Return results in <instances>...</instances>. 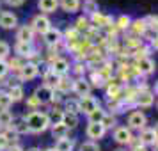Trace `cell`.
<instances>
[{"instance_id": "cell-1", "label": "cell", "mask_w": 158, "mask_h": 151, "mask_svg": "<svg viewBox=\"0 0 158 151\" xmlns=\"http://www.w3.org/2000/svg\"><path fill=\"white\" fill-rule=\"evenodd\" d=\"M25 117V123L29 126L30 133H43L50 128V119H48V114L46 112H41V110H32L29 112Z\"/></svg>"}, {"instance_id": "cell-2", "label": "cell", "mask_w": 158, "mask_h": 151, "mask_svg": "<svg viewBox=\"0 0 158 151\" xmlns=\"http://www.w3.org/2000/svg\"><path fill=\"white\" fill-rule=\"evenodd\" d=\"M148 126V115L144 114L142 110H133L131 114L128 115V128L133 132H140Z\"/></svg>"}, {"instance_id": "cell-3", "label": "cell", "mask_w": 158, "mask_h": 151, "mask_svg": "<svg viewBox=\"0 0 158 151\" xmlns=\"http://www.w3.org/2000/svg\"><path fill=\"white\" fill-rule=\"evenodd\" d=\"M135 137H133V132L128 128V126H115L114 128V141L119 146H130L131 141H133Z\"/></svg>"}, {"instance_id": "cell-4", "label": "cell", "mask_w": 158, "mask_h": 151, "mask_svg": "<svg viewBox=\"0 0 158 151\" xmlns=\"http://www.w3.org/2000/svg\"><path fill=\"white\" fill-rule=\"evenodd\" d=\"M139 142L142 144V146H151V148H155L156 151V126L153 128V126H146L144 130L139 132Z\"/></svg>"}, {"instance_id": "cell-5", "label": "cell", "mask_w": 158, "mask_h": 151, "mask_svg": "<svg viewBox=\"0 0 158 151\" xmlns=\"http://www.w3.org/2000/svg\"><path fill=\"white\" fill-rule=\"evenodd\" d=\"M69 68H71V62L64 57H57L53 59L50 62V69L52 73H55L57 77H66V75H69Z\"/></svg>"}, {"instance_id": "cell-6", "label": "cell", "mask_w": 158, "mask_h": 151, "mask_svg": "<svg viewBox=\"0 0 158 151\" xmlns=\"http://www.w3.org/2000/svg\"><path fill=\"white\" fill-rule=\"evenodd\" d=\"M155 105V93H151L148 89H142L139 91L135 96V101H133V107L139 108H149Z\"/></svg>"}, {"instance_id": "cell-7", "label": "cell", "mask_w": 158, "mask_h": 151, "mask_svg": "<svg viewBox=\"0 0 158 151\" xmlns=\"http://www.w3.org/2000/svg\"><path fill=\"white\" fill-rule=\"evenodd\" d=\"M15 53H16V57L23 59V61L25 59L27 61H32L37 55V52H36V48H34L32 43H18V41L15 44Z\"/></svg>"}, {"instance_id": "cell-8", "label": "cell", "mask_w": 158, "mask_h": 151, "mask_svg": "<svg viewBox=\"0 0 158 151\" xmlns=\"http://www.w3.org/2000/svg\"><path fill=\"white\" fill-rule=\"evenodd\" d=\"M91 84L85 77L82 78H73V84H71V93H75L78 98H84V96H89L91 94Z\"/></svg>"}, {"instance_id": "cell-9", "label": "cell", "mask_w": 158, "mask_h": 151, "mask_svg": "<svg viewBox=\"0 0 158 151\" xmlns=\"http://www.w3.org/2000/svg\"><path fill=\"white\" fill-rule=\"evenodd\" d=\"M37 75H39V66L27 61L23 64V68L20 69V73H18V78L22 80V82H30V80L37 78Z\"/></svg>"}, {"instance_id": "cell-10", "label": "cell", "mask_w": 158, "mask_h": 151, "mask_svg": "<svg viewBox=\"0 0 158 151\" xmlns=\"http://www.w3.org/2000/svg\"><path fill=\"white\" fill-rule=\"evenodd\" d=\"M123 84L117 78H110L107 80L105 84V89H107V96L108 101H115V100H121V94H123Z\"/></svg>"}, {"instance_id": "cell-11", "label": "cell", "mask_w": 158, "mask_h": 151, "mask_svg": "<svg viewBox=\"0 0 158 151\" xmlns=\"http://www.w3.org/2000/svg\"><path fill=\"white\" fill-rule=\"evenodd\" d=\"M133 68L139 75H151L155 71V62L149 57H135L133 59Z\"/></svg>"}, {"instance_id": "cell-12", "label": "cell", "mask_w": 158, "mask_h": 151, "mask_svg": "<svg viewBox=\"0 0 158 151\" xmlns=\"http://www.w3.org/2000/svg\"><path fill=\"white\" fill-rule=\"evenodd\" d=\"M107 133V130L103 128L101 123H87V128H85V135L91 142H98L100 139H103Z\"/></svg>"}, {"instance_id": "cell-13", "label": "cell", "mask_w": 158, "mask_h": 151, "mask_svg": "<svg viewBox=\"0 0 158 151\" xmlns=\"http://www.w3.org/2000/svg\"><path fill=\"white\" fill-rule=\"evenodd\" d=\"M100 107V100L98 98H94V96H84V98H78V110L80 114H85L89 115L91 112H93L94 108Z\"/></svg>"}, {"instance_id": "cell-14", "label": "cell", "mask_w": 158, "mask_h": 151, "mask_svg": "<svg viewBox=\"0 0 158 151\" xmlns=\"http://www.w3.org/2000/svg\"><path fill=\"white\" fill-rule=\"evenodd\" d=\"M43 39L50 48H55V46H59V44L62 43V30L59 29V27H50L43 34Z\"/></svg>"}, {"instance_id": "cell-15", "label": "cell", "mask_w": 158, "mask_h": 151, "mask_svg": "<svg viewBox=\"0 0 158 151\" xmlns=\"http://www.w3.org/2000/svg\"><path fill=\"white\" fill-rule=\"evenodd\" d=\"M32 96L39 101V105H46V103H52L53 89H52V87H48V86H44V84H41V86H37L36 89H34Z\"/></svg>"}, {"instance_id": "cell-16", "label": "cell", "mask_w": 158, "mask_h": 151, "mask_svg": "<svg viewBox=\"0 0 158 151\" xmlns=\"http://www.w3.org/2000/svg\"><path fill=\"white\" fill-rule=\"evenodd\" d=\"M30 27H32V30L37 32V34H44V32L52 27V22H50V18H48L46 15H37V16L32 18Z\"/></svg>"}, {"instance_id": "cell-17", "label": "cell", "mask_w": 158, "mask_h": 151, "mask_svg": "<svg viewBox=\"0 0 158 151\" xmlns=\"http://www.w3.org/2000/svg\"><path fill=\"white\" fill-rule=\"evenodd\" d=\"M0 27L6 30L18 29V16L11 11H2L0 13Z\"/></svg>"}, {"instance_id": "cell-18", "label": "cell", "mask_w": 158, "mask_h": 151, "mask_svg": "<svg viewBox=\"0 0 158 151\" xmlns=\"http://www.w3.org/2000/svg\"><path fill=\"white\" fill-rule=\"evenodd\" d=\"M34 36H36V32L32 30L30 25H20L18 30H16V39H18V43H34Z\"/></svg>"}, {"instance_id": "cell-19", "label": "cell", "mask_w": 158, "mask_h": 151, "mask_svg": "<svg viewBox=\"0 0 158 151\" xmlns=\"http://www.w3.org/2000/svg\"><path fill=\"white\" fill-rule=\"evenodd\" d=\"M130 32H131V36L135 37H144L146 34H148V27H146V23H144V20H140V18H137V20H131V23H130Z\"/></svg>"}, {"instance_id": "cell-20", "label": "cell", "mask_w": 158, "mask_h": 151, "mask_svg": "<svg viewBox=\"0 0 158 151\" xmlns=\"http://www.w3.org/2000/svg\"><path fill=\"white\" fill-rule=\"evenodd\" d=\"M6 93L9 94V98L13 100V103L22 101L23 98H25V91H23L22 84H9L7 89H6Z\"/></svg>"}, {"instance_id": "cell-21", "label": "cell", "mask_w": 158, "mask_h": 151, "mask_svg": "<svg viewBox=\"0 0 158 151\" xmlns=\"http://www.w3.org/2000/svg\"><path fill=\"white\" fill-rule=\"evenodd\" d=\"M80 6H82V0H59V7L62 9L68 15H75L80 11Z\"/></svg>"}, {"instance_id": "cell-22", "label": "cell", "mask_w": 158, "mask_h": 151, "mask_svg": "<svg viewBox=\"0 0 158 151\" xmlns=\"http://www.w3.org/2000/svg\"><path fill=\"white\" fill-rule=\"evenodd\" d=\"M11 130H15L18 135H25V133H30L29 132V126H27V123H25V117L20 115V117H13V121H11Z\"/></svg>"}, {"instance_id": "cell-23", "label": "cell", "mask_w": 158, "mask_h": 151, "mask_svg": "<svg viewBox=\"0 0 158 151\" xmlns=\"http://www.w3.org/2000/svg\"><path fill=\"white\" fill-rule=\"evenodd\" d=\"M37 7L43 15H52L59 9V0H37Z\"/></svg>"}, {"instance_id": "cell-24", "label": "cell", "mask_w": 158, "mask_h": 151, "mask_svg": "<svg viewBox=\"0 0 158 151\" xmlns=\"http://www.w3.org/2000/svg\"><path fill=\"white\" fill-rule=\"evenodd\" d=\"M89 84H91V87H98V89H101V87H105V84H107V78L101 75L98 69H93L91 71V75H89Z\"/></svg>"}, {"instance_id": "cell-25", "label": "cell", "mask_w": 158, "mask_h": 151, "mask_svg": "<svg viewBox=\"0 0 158 151\" xmlns=\"http://www.w3.org/2000/svg\"><path fill=\"white\" fill-rule=\"evenodd\" d=\"M62 124H64L68 130H73V128H77L80 124V117L78 114H71V112H64L62 114Z\"/></svg>"}, {"instance_id": "cell-26", "label": "cell", "mask_w": 158, "mask_h": 151, "mask_svg": "<svg viewBox=\"0 0 158 151\" xmlns=\"http://www.w3.org/2000/svg\"><path fill=\"white\" fill-rule=\"evenodd\" d=\"M71 84H73V78H69L68 75H66V77H60L53 91H57V93H60V94H68L71 91Z\"/></svg>"}, {"instance_id": "cell-27", "label": "cell", "mask_w": 158, "mask_h": 151, "mask_svg": "<svg viewBox=\"0 0 158 151\" xmlns=\"http://www.w3.org/2000/svg\"><path fill=\"white\" fill-rule=\"evenodd\" d=\"M75 148V139H69V137H64V139H59L55 142V151H73Z\"/></svg>"}, {"instance_id": "cell-28", "label": "cell", "mask_w": 158, "mask_h": 151, "mask_svg": "<svg viewBox=\"0 0 158 151\" xmlns=\"http://www.w3.org/2000/svg\"><path fill=\"white\" fill-rule=\"evenodd\" d=\"M91 27H93V25H91V22H89L87 16H80L78 20H77V23H75V29H77V32H78L80 36H82V34L85 36Z\"/></svg>"}, {"instance_id": "cell-29", "label": "cell", "mask_w": 158, "mask_h": 151, "mask_svg": "<svg viewBox=\"0 0 158 151\" xmlns=\"http://www.w3.org/2000/svg\"><path fill=\"white\" fill-rule=\"evenodd\" d=\"M50 130H52V137L53 139H64V137H68V133H69V130L66 128L62 123H59V124H52L50 126Z\"/></svg>"}, {"instance_id": "cell-30", "label": "cell", "mask_w": 158, "mask_h": 151, "mask_svg": "<svg viewBox=\"0 0 158 151\" xmlns=\"http://www.w3.org/2000/svg\"><path fill=\"white\" fill-rule=\"evenodd\" d=\"M80 9L84 11V16H87V18H91L94 13H98V11H100L98 4H96L94 0H85V2H84V6H80Z\"/></svg>"}, {"instance_id": "cell-31", "label": "cell", "mask_w": 158, "mask_h": 151, "mask_svg": "<svg viewBox=\"0 0 158 151\" xmlns=\"http://www.w3.org/2000/svg\"><path fill=\"white\" fill-rule=\"evenodd\" d=\"M105 114H107V110L100 105L98 108H94L93 112L87 115V123H101V119L105 117Z\"/></svg>"}, {"instance_id": "cell-32", "label": "cell", "mask_w": 158, "mask_h": 151, "mask_svg": "<svg viewBox=\"0 0 158 151\" xmlns=\"http://www.w3.org/2000/svg\"><path fill=\"white\" fill-rule=\"evenodd\" d=\"M13 112L11 110H0V130H6L11 126V121H13Z\"/></svg>"}, {"instance_id": "cell-33", "label": "cell", "mask_w": 158, "mask_h": 151, "mask_svg": "<svg viewBox=\"0 0 158 151\" xmlns=\"http://www.w3.org/2000/svg\"><path fill=\"white\" fill-rule=\"evenodd\" d=\"M59 78H60V77H57L55 73H52L50 69H46V71L43 73V82H44V86L52 87V89H55V86H57Z\"/></svg>"}, {"instance_id": "cell-34", "label": "cell", "mask_w": 158, "mask_h": 151, "mask_svg": "<svg viewBox=\"0 0 158 151\" xmlns=\"http://www.w3.org/2000/svg\"><path fill=\"white\" fill-rule=\"evenodd\" d=\"M0 133H2V137L6 139V142H7L9 146H13V144H18V141H20V139H18L20 135L16 133L15 130H11V128H6V130H2Z\"/></svg>"}, {"instance_id": "cell-35", "label": "cell", "mask_w": 158, "mask_h": 151, "mask_svg": "<svg viewBox=\"0 0 158 151\" xmlns=\"http://www.w3.org/2000/svg\"><path fill=\"white\" fill-rule=\"evenodd\" d=\"M69 71H73L77 77L75 78H82V77H85V71H87V66L84 61H78V62H75V64H71V68H69Z\"/></svg>"}, {"instance_id": "cell-36", "label": "cell", "mask_w": 158, "mask_h": 151, "mask_svg": "<svg viewBox=\"0 0 158 151\" xmlns=\"http://www.w3.org/2000/svg\"><path fill=\"white\" fill-rule=\"evenodd\" d=\"M130 23H131V18H130L128 15H121L114 22V25H115V29H117V30H128L130 29Z\"/></svg>"}, {"instance_id": "cell-37", "label": "cell", "mask_w": 158, "mask_h": 151, "mask_svg": "<svg viewBox=\"0 0 158 151\" xmlns=\"http://www.w3.org/2000/svg\"><path fill=\"white\" fill-rule=\"evenodd\" d=\"M64 112L80 114V110H78V98H68V100L64 101Z\"/></svg>"}, {"instance_id": "cell-38", "label": "cell", "mask_w": 158, "mask_h": 151, "mask_svg": "<svg viewBox=\"0 0 158 151\" xmlns=\"http://www.w3.org/2000/svg\"><path fill=\"white\" fill-rule=\"evenodd\" d=\"M48 114V119H50V126L52 124H59V123L62 121V114H64V110H60V108H52L50 112H46Z\"/></svg>"}, {"instance_id": "cell-39", "label": "cell", "mask_w": 158, "mask_h": 151, "mask_svg": "<svg viewBox=\"0 0 158 151\" xmlns=\"http://www.w3.org/2000/svg\"><path fill=\"white\" fill-rule=\"evenodd\" d=\"M23 64H25V61L23 59H20V57H13L11 61H7V66H9V73L13 71V73H20V69L23 68Z\"/></svg>"}, {"instance_id": "cell-40", "label": "cell", "mask_w": 158, "mask_h": 151, "mask_svg": "<svg viewBox=\"0 0 158 151\" xmlns=\"http://www.w3.org/2000/svg\"><path fill=\"white\" fill-rule=\"evenodd\" d=\"M101 124H103V128L105 130H112L115 128V124H117V119H115V115L114 114H105V117L101 119Z\"/></svg>"}, {"instance_id": "cell-41", "label": "cell", "mask_w": 158, "mask_h": 151, "mask_svg": "<svg viewBox=\"0 0 158 151\" xmlns=\"http://www.w3.org/2000/svg\"><path fill=\"white\" fill-rule=\"evenodd\" d=\"M13 107V100L9 98V94L6 91H0V110H9Z\"/></svg>"}, {"instance_id": "cell-42", "label": "cell", "mask_w": 158, "mask_h": 151, "mask_svg": "<svg viewBox=\"0 0 158 151\" xmlns=\"http://www.w3.org/2000/svg\"><path fill=\"white\" fill-rule=\"evenodd\" d=\"M142 20H144V23H146L148 30H149V32H155V34H156V22H158L156 15H148L146 18H142Z\"/></svg>"}, {"instance_id": "cell-43", "label": "cell", "mask_w": 158, "mask_h": 151, "mask_svg": "<svg viewBox=\"0 0 158 151\" xmlns=\"http://www.w3.org/2000/svg\"><path fill=\"white\" fill-rule=\"evenodd\" d=\"M11 55V44L7 41H2L0 39V61H6Z\"/></svg>"}, {"instance_id": "cell-44", "label": "cell", "mask_w": 158, "mask_h": 151, "mask_svg": "<svg viewBox=\"0 0 158 151\" xmlns=\"http://www.w3.org/2000/svg\"><path fill=\"white\" fill-rule=\"evenodd\" d=\"M78 151H100V146L98 142H91V141H85L78 146Z\"/></svg>"}, {"instance_id": "cell-45", "label": "cell", "mask_w": 158, "mask_h": 151, "mask_svg": "<svg viewBox=\"0 0 158 151\" xmlns=\"http://www.w3.org/2000/svg\"><path fill=\"white\" fill-rule=\"evenodd\" d=\"M39 107H41V105H39V101H37L34 96H29V98H27V108H29L30 112H32V110H37Z\"/></svg>"}, {"instance_id": "cell-46", "label": "cell", "mask_w": 158, "mask_h": 151, "mask_svg": "<svg viewBox=\"0 0 158 151\" xmlns=\"http://www.w3.org/2000/svg\"><path fill=\"white\" fill-rule=\"evenodd\" d=\"M9 75V66L7 61H0V80H4Z\"/></svg>"}, {"instance_id": "cell-47", "label": "cell", "mask_w": 158, "mask_h": 151, "mask_svg": "<svg viewBox=\"0 0 158 151\" xmlns=\"http://www.w3.org/2000/svg\"><path fill=\"white\" fill-rule=\"evenodd\" d=\"M4 2L7 4L9 7H22L25 4V0H4Z\"/></svg>"}, {"instance_id": "cell-48", "label": "cell", "mask_w": 158, "mask_h": 151, "mask_svg": "<svg viewBox=\"0 0 158 151\" xmlns=\"http://www.w3.org/2000/svg\"><path fill=\"white\" fill-rule=\"evenodd\" d=\"M9 148V144L6 142V139L2 137V133H0V151H6Z\"/></svg>"}, {"instance_id": "cell-49", "label": "cell", "mask_w": 158, "mask_h": 151, "mask_svg": "<svg viewBox=\"0 0 158 151\" xmlns=\"http://www.w3.org/2000/svg\"><path fill=\"white\" fill-rule=\"evenodd\" d=\"M6 151H25V149H23L20 144H13V146H9V148H7Z\"/></svg>"}, {"instance_id": "cell-50", "label": "cell", "mask_w": 158, "mask_h": 151, "mask_svg": "<svg viewBox=\"0 0 158 151\" xmlns=\"http://www.w3.org/2000/svg\"><path fill=\"white\" fill-rule=\"evenodd\" d=\"M128 151H148V148L146 146H142V144H139V146H133L131 149H128Z\"/></svg>"}, {"instance_id": "cell-51", "label": "cell", "mask_w": 158, "mask_h": 151, "mask_svg": "<svg viewBox=\"0 0 158 151\" xmlns=\"http://www.w3.org/2000/svg\"><path fill=\"white\" fill-rule=\"evenodd\" d=\"M6 86H7V84H6L4 80H0V91H6Z\"/></svg>"}, {"instance_id": "cell-52", "label": "cell", "mask_w": 158, "mask_h": 151, "mask_svg": "<svg viewBox=\"0 0 158 151\" xmlns=\"http://www.w3.org/2000/svg\"><path fill=\"white\" fill-rule=\"evenodd\" d=\"M114 151H128V149H126V148H123V146H119V148H115Z\"/></svg>"}, {"instance_id": "cell-53", "label": "cell", "mask_w": 158, "mask_h": 151, "mask_svg": "<svg viewBox=\"0 0 158 151\" xmlns=\"http://www.w3.org/2000/svg\"><path fill=\"white\" fill-rule=\"evenodd\" d=\"M27 151H41V149H39V148H36V146H34V148H29V149H27Z\"/></svg>"}, {"instance_id": "cell-54", "label": "cell", "mask_w": 158, "mask_h": 151, "mask_svg": "<svg viewBox=\"0 0 158 151\" xmlns=\"http://www.w3.org/2000/svg\"><path fill=\"white\" fill-rule=\"evenodd\" d=\"M44 151H55V149H53V148H48V149H44Z\"/></svg>"}, {"instance_id": "cell-55", "label": "cell", "mask_w": 158, "mask_h": 151, "mask_svg": "<svg viewBox=\"0 0 158 151\" xmlns=\"http://www.w3.org/2000/svg\"><path fill=\"white\" fill-rule=\"evenodd\" d=\"M84 2H85V0H84Z\"/></svg>"}]
</instances>
